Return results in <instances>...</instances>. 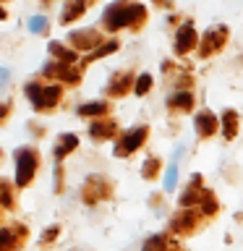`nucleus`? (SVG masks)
<instances>
[{
  "instance_id": "20",
  "label": "nucleus",
  "mask_w": 243,
  "mask_h": 251,
  "mask_svg": "<svg viewBox=\"0 0 243 251\" xmlns=\"http://www.w3.org/2000/svg\"><path fill=\"white\" fill-rule=\"evenodd\" d=\"M3 16H5V11H3V8H0V19H3Z\"/></svg>"
},
{
  "instance_id": "16",
  "label": "nucleus",
  "mask_w": 243,
  "mask_h": 251,
  "mask_svg": "<svg viewBox=\"0 0 243 251\" xmlns=\"http://www.w3.org/2000/svg\"><path fill=\"white\" fill-rule=\"evenodd\" d=\"M233 121H235V113H225V136L227 139L233 136Z\"/></svg>"
},
{
  "instance_id": "4",
  "label": "nucleus",
  "mask_w": 243,
  "mask_h": 251,
  "mask_svg": "<svg viewBox=\"0 0 243 251\" xmlns=\"http://www.w3.org/2000/svg\"><path fill=\"white\" fill-rule=\"evenodd\" d=\"M144 136H146L144 128H136V133H128V136L123 139L121 149H118V154H125V152H133V149H139V144L144 141Z\"/></svg>"
},
{
  "instance_id": "11",
  "label": "nucleus",
  "mask_w": 243,
  "mask_h": 251,
  "mask_svg": "<svg viewBox=\"0 0 243 251\" xmlns=\"http://www.w3.org/2000/svg\"><path fill=\"white\" fill-rule=\"evenodd\" d=\"M76 147V136H63L60 139V149H58V157H63L68 152V149H73Z\"/></svg>"
},
{
  "instance_id": "6",
  "label": "nucleus",
  "mask_w": 243,
  "mask_h": 251,
  "mask_svg": "<svg viewBox=\"0 0 243 251\" xmlns=\"http://www.w3.org/2000/svg\"><path fill=\"white\" fill-rule=\"evenodd\" d=\"M196 126L201 128V133H212L217 128V118L209 113H201V115H196Z\"/></svg>"
},
{
  "instance_id": "18",
  "label": "nucleus",
  "mask_w": 243,
  "mask_h": 251,
  "mask_svg": "<svg viewBox=\"0 0 243 251\" xmlns=\"http://www.w3.org/2000/svg\"><path fill=\"white\" fill-rule=\"evenodd\" d=\"M102 110H105V105H102V102H94V105L81 107V113H84V115H89V113H102Z\"/></svg>"
},
{
  "instance_id": "19",
  "label": "nucleus",
  "mask_w": 243,
  "mask_h": 251,
  "mask_svg": "<svg viewBox=\"0 0 243 251\" xmlns=\"http://www.w3.org/2000/svg\"><path fill=\"white\" fill-rule=\"evenodd\" d=\"M5 81H8V71H5V68H0V92H3Z\"/></svg>"
},
{
  "instance_id": "17",
  "label": "nucleus",
  "mask_w": 243,
  "mask_h": 251,
  "mask_svg": "<svg viewBox=\"0 0 243 251\" xmlns=\"http://www.w3.org/2000/svg\"><path fill=\"white\" fill-rule=\"evenodd\" d=\"M8 246H11V233L0 230V251H8Z\"/></svg>"
},
{
  "instance_id": "14",
  "label": "nucleus",
  "mask_w": 243,
  "mask_h": 251,
  "mask_svg": "<svg viewBox=\"0 0 243 251\" xmlns=\"http://www.w3.org/2000/svg\"><path fill=\"white\" fill-rule=\"evenodd\" d=\"M191 94H178V97H172V105H178V107H188L191 105Z\"/></svg>"
},
{
  "instance_id": "13",
  "label": "nucleus",
  "mask_w": 243,
  "mask_h": 251,
  "mask_svg": "<svg viewBox=\"0 0 243 251\" xmlns=\"http://www.w3.org/2000/svg\"><path fill=\"white\" fill-rule=\"evenodd\" d=\"M45 24H47V21L42 19V16H34V19L29 21V29L34 31V34H37V31H42V29H45Z\"/></svg>"
},
{
  "instance_id": "1",
  "label": "nucleus",
  "mask_w": 243,
  "mask_h": 251,
  "mask_svg": "<svg viewBox=\"0 0 243 251\" xmlns=\"http://www.w3.org/2000/svg\"><path fill=\"white\" fill-rule=\"evenodd\" d=\"M26 94L31 97V102H34V107H47V105H52V102L60 97V89H58V86L39 89L37 84H29V86H26Z\"/></svg>"
},
{
  "instance_id": "5",
  "label": "nucleus",
  "mask_w": 243,
  "mask_h": 251,
  "mask_svg": "<svg viewBox=\"0 0 243 251\" xmlns=\"http://www.w3.org/2000/svg\"><path fill=\"white\" fill-rule=\"evenodd\" d=\"M194 42H196V31H194L191 24L180 26V31H178V50H180V52H186V50H188V47H191Z\"/></svg>"
},
{
  "instance_id": "2",
  "label": "nucleus",
  "mask_w": 243,
  "mask_h": 251,
  "mask_svg": "<svg viewBox=\"0 0 243 251\" xmlns=\"http://www.w3.org/2000/svg\"><path fill=\"white\" fill-rule=\"evenodd\" d=\"M133 16H141V8H121V5H115V8L107 11L105 21H107L110 29H118V26H123V24L133 21Z\"/></svg>"
},
{
  "instance_id": "7",
  "label": "nucleus",
  "mask_w": 243,
  "mask_h": 251,
  "mask_svg": "<svg viewBox=\"0 0 243 251\" xmlns=\"http://www.w3.org/2000/svg\"><path fill=\"white\" fill-rule=\"evenodd\" d=\"M175 178H178V157L172 160V165L168 168V176H165V188L172 191V186H175Z\"/></svg>"
},
{
  "instance_id": "15",
  "label": "nucleus",
  "mask_w": 243,
  "mask_h": 251,
  "mask_svg": "<svg viewBox=\"0 0 243 251\" xmlns=\"http://www.w3.org/2000/svg\"><path fill=\"white\" fill-rule=\"evenodd\" d=\"M113 50H118V45H115V42H107L105 47H99V50L92 55V60H94V58H102V55H107V52H113Z\"/></svg>"
},
{
  "instance_id": "10",
  "label": "nucleus",
  "mask_w": 243,
  "mask_h": 251,
  "mask_svg": "<svg viewBox=\"0 0 243 251\" xmlns=\"http://www.w3.org/2000/svg\"><path fill=\"white\" fill-rule=\"evenodd\" d=\"M73 39H76V42H78V39H84L81 47H86V45H94V42H97V34H94V31H76Z\"/></svg>"
},
{
  "instance_id": "3",
  "label": "nucleus",
  "mask_w": 243,
  "mask_h": 251,
  "mask_svg": "<svg viewBox=\"0 0 243 251\" xmlns=\"http://www.w3.org/2000/svg\"><path fill=\"white\" fill-rule=\"evenodd\" d=\"M31 176H34V154L29 152H19V173H16V183L26 186Z\"/></svg>"
},
{
  "instance_id": "9",
  "label": "nucleus",
  "mask_w": 243,
  "mask_h": 251,
  "mask_svg": "<svg viewBox=\"0 0 243 251\" xmlns=\"http://www.w3.org/2000/svg\"><path fill=\"white\" fill-rule=\"evenodd\" d=\"M165 249V241H162V235H154V238H149L144 243V251H162Z\"/></svg>"
},
{
  "instance_id": "8",
  "label": "nucleus",
  "mask_w": 243,
  "mask_h": 251,
  "mask_svg": "<svg viewBox=\"0 0 243 251\" xmlns=\"http://www.w3.org/2000/svg\"><path fill=\"white\" fill-rule=\"evenodd\" d=\"M50 52H55L60 60H66V63H73V58H76V55L71 52V50H63V47H60L58 42H52V45H50Z\"/></svg>"
},
{
  "instance_id": "12",
  "label": "nucleus",
  "mask_w": 243,
  "mask_h": 251,
  "mask_svg": "<svg viewBox=\"0 0 243 251\" xmlns=\"http://www.w3.org/2000/svg\"><path fill=\"white\" fill-rule=\"evenodd\" d=\"M149 84H152V78H149L146 74L139 76V81H136V94H144V92L149 89Z\"/></svg>"
}]
</instances>
